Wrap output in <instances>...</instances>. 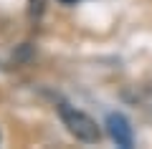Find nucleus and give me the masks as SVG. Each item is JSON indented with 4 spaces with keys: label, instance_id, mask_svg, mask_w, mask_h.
Returning <instances> with one entry per match:
<instances>
[{
    "label": "nucleus",
    "instance_id": "7ed1b4c3",
    "mask_svg": "<svg viewBox=\"0 0 152 149\" xmlns=\"http://www.w3.org/2000/svg\"><path fill=\"white\" fill-rule=\"evenodd\" d=\"M61 3H66V5H74V3H79V0H61Z\"/></svg>",
    "mask_w": 152,
    "mask_h": 149
},
{
    "label": "nucleus",
    "instance_id": "f257e3e1",
    "mask_svg": "<svg viewBox=\"0 0 152 149\" xmlns=\"http://www.w3.org/2000/svg\"><path fill=\"white\" fill-rule=\"evenodd\" d=\"M58 114H61V121L66 124V129H69L79 142H84V144H96L99 139H102V132H99L96 121H94L89 114L79 111V109L69 106V104H58Z\"/></svg>",
    "mask_w": 152,
    "mask_h": 149
},
{
    "label": "nucleus",
    "instance_id": "f03ea898",
    "mask_svg": "<svg viewBox=\"0 0 152 149\" xmlns=\"http://www.w3.org/2000/svg\"><path fill=\"white\" fill-rule=\"evenodd\" d=\"M107 129H109V137L117 142V147L129 149L134 144V134H132V126L127 121V116H122V114H109L107 116Z\"/></svg>",
    "mask_w": 152,
    "mask_h": 149
}]
</instances>
